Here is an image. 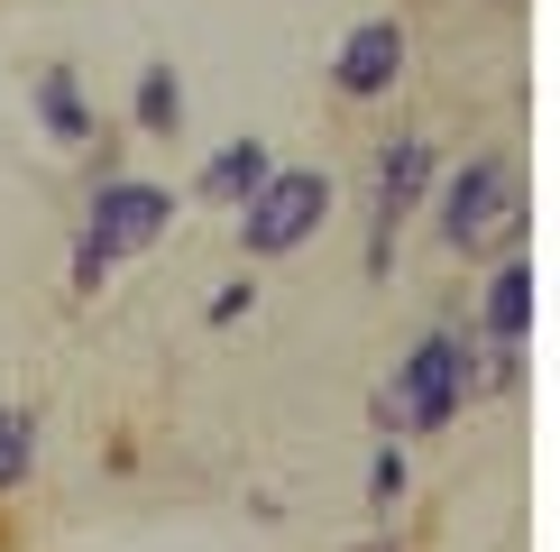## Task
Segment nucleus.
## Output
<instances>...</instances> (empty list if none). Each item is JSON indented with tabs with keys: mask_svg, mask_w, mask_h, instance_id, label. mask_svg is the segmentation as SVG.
<instances>
[{
	"mask_svg": "<svg viewBox=\"0 0 560 552\" xmlns=\"http://www.w3.org/2000/svg\"><path fill=\"white\" fill-rule=\"evenodd\" d=\"M469 396H478V341L441 322V332H423L405 350V368H395L377 396H368V414H377V433L395 442V433H451Z\"/></svg>",
	"mask_w": 560,
	"mask_h": 552,
	"instance_id": "obj_1",
	"label": "nucleus"
},
{
	"mask_svg": "<svg viewBox=\"0 0 560 552\" xmlns=\"http://www.w3.org/2000/svg\"><path fill=\"white\" fill-rule=\"evenodd\" d=\"M175 230V194L148 175H102L92 184V212L74 230V295H102L120 258H148L156 240Z\"/></svg>",
	"mask_w": 560,
	"mask_h": 552,
	"instance_id": "obj_2",
	"label": "nucleus"
},
{
	"mask_svg": "<svg viewBox=\"0 0 560 552\" xmlns=\"http://www.w3.org/2000/svg\"><path fill=\"white\" fill-rule=\"evenodd\" d=\"M432 221L459 258H505L524 240L533 203H524V175L505 157H469L459 175H432Z\"/></svg>",
	"mask_w": 560,
	"mask_h": 552,
	"instance_id": "obj_3",
	"label": "nucleus"
},
{
	"mask_svg": "<svg viewBox=\"0 0 560 552\" xmlns=\"http://www.w3.org/2000/svg\"><path fill=\"white\" fill-rule=\"evenodd\" d=\"M331 203H340V184L322 175V166H276L230 221H240V249H248V258H285V249H303L322 221H331Z\"/></svg>",
	"mask_w": 560,
	"mask_h": 552,
	"instance_id": "obj_4",
	"label": "nucleus"
},
{
	"mask_svg": "<svg viewBox=\"0 0 560 552\" xmlns=\"http://www.w3.org/2000/svg\"><path fill=\"white\" fill-rule=\"evenodd\" d=\"M432 175H441V157H432V138L423 129H395L386 148H377V203H368V276H395V240H405V221L432 203Z\"/></svg>",
	"mask_w": 560,
	"mask_h": 552,
	"instance_id": "obj_5",
	"label": "nucleus"
},
{
	"mask_svg": "<svg viewBox=\"0 0 560 552\" xmlns=\"http://www.w3.org/2000/svg\"><path fill=\"white\" fill-rule=\"evenodd\" d=\"M405 19H359V28L340 37V56H331V92L340 102H386L395 83H405Z\"/></svg>",
	"mask_w": 560,
	"mask_h": 552,
	"instance_id": "obj_6",
	"label": "nucleus"
},
{
	"mask_svg": "<svg viewBox=\"0 0 560 552\" xmlns=\"http://www.w3.org/2000/svg\"><path fill=\"white\" fill-rule=\"evenodd\" d=\"M524 332H533V258L505 249L487 267V286H478V341L487 350H524Z\"/></svg>",
	"mask_w": 560,
	"mask_h": 552,
	"instance_id": "obj_7",
	"label": "nucleus"
},
{
	"mask_svg": "<svg viewBox=\"0 0 560 552\" xmlns=\"http://www.w3.org/2000/svg\"><path fill=\"white\" fill-rule=\"evenodd\" d=\"M276 175V157H267V138H230V148H212L202 157V175H194V203H212V212H240L248 194H258V184Z\"/></svg>",
	"mask_w": 560,
	"mask_h": 552,
	"instance_id": "obj_8",
	"label": "nucleus"
},
{
	"mask_svg": "<svg viewBox=\"0 0 560 552\" xmlns=\"http://www.w3.org/2000/svg\"><path fill=\"white\" fill-rule=\"evenodd\" d=\"M37 120H46V138H56V148H92V138H102V120H92V92H83L74 65H37Z\"/></svg>",
	"mask_w": 560,
	"mask_h": 552,
	"instance_id": "obj_9",
	"label": "nucleus"
},
{
	"mask_svg": "<svg viewBox=\"0 0 560 552\" xmlns=\"http://www.w3.org/2000/svg\"><path fill=\"white\" fill-rule=\"evenodd\" d=\"M129 129L138 138H184V74L175 65H148L129 83Z\"/></svg>",
	"mask_w": 560,
	"mask_h": 552,
	"instance_id": "obj_10",
	"label": "nucleus"
},
{
	"mask_svg": "<svg viewBox=\"0 0 560 552\" xmlns=\"http://www.w3.org/2000/svg\"><path fill=\"white\" fill-rule=\"evenodd\" d=\"M37 470V414L28 405H0V497Z\"/></svg>",
	"mask_w": 560,
	"mask_h": 552,
	"instance_id": "obj_11",
	"label": "nucleus"
},
{
	"mask_svg": "<svg viewBox=\"0 0 560 552\" xmlns=\"http://www.w3.org/2000/svg\"><path fill=\"white\" fill-rule=\"evenodd\" d=\"M405 479H413V470H405V451H395V442H377V460H368V506L386 516V506L405 497Z\"/></svg>",
	"mask_w": 560,
	"mask_h": 552,
	"instance_id": "obj_12",
	"label": "nucleus"
},
{
	"mask_svg": "<svg viewBox=\"0 0 560 552\" xmlns=\"http://www.w3.org/2000/svg\"><path fill=\"white\" fill-rule=\"evenodd\" d=\"M258 313V276H230V286H212V304H202V322H248Z\"/></svg>",
	"mask_w": 560,
	"mask_h": 552,
	"instance_id": "obj_13",
	"label": "nucleus"
}]
</instances>
